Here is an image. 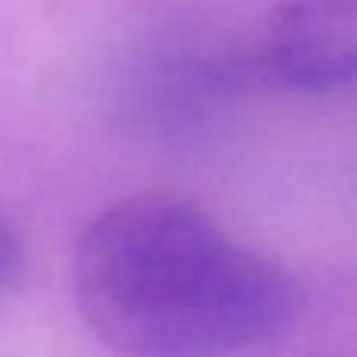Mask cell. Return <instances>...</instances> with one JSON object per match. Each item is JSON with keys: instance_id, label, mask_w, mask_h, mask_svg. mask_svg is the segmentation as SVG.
Segmentation results:
<instances>
[{"instance_id": "7a4b0ae2", "label": "cell", "mask_w": 357, "mask_h": 357, "mask_svg": "<svg viewBox=\"0 0 357 357\" xmlns=\"http://www.w3.org/2000/svg\"><path fill=\"white\" fill-rule=\"evenodd\" d=\"M257 63L291 91L357 82V0H279L266 16Z\"/></svg>"}, {"instance_id": "6da1fadb", "label": "cell", "mask_w": 357, "mask_h": 357, "mask_svg": "<svg viewBox=\"0 0 357 357\" xmlns=\"http://www.w3.org/2000/svg\"><path fill=\"white\" fill-rule=\"evenodd\" d=\"M73 285L88 329L123 357H229L276 339L304 307L282 264L167 195L100 210L75 248Z\"/></svg>"}, {"instance_id": "3957f363", "label": "cell", "mask_w": 357, "mask_h": 357, "mask_svg": "<svg viewBox=\"0 0 357 357\" xmlns=\"http://www.w3.org/2000/svg\"><path fill=\"white\" fill-rule=\"evenodd\" d=\"M19 273H22V241L10 216L0 210V301L16 289Z\"/></svg>"}]
</instances>
